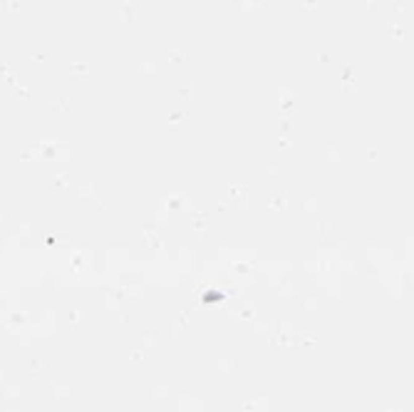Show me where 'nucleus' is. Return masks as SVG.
Here are the masks:
<instances>
[]
</instances>
